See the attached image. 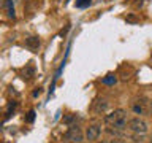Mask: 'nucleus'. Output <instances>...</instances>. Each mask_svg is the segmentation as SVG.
Masks as SVG:
<instances>
[{
    "instance_id": "nucleus-1",
    "label": "nucleus",
    "mask_w": 152,
    "mask_h": 143,
    "mask_svg": "<svg viewBox=\"0 0 152 143\" xmlns=\"http://www.w3.org/2000/svg\"><path fill=\"white\" fill-rule=\"evenodd\" d=\"M103 121L106 126L117 129V130H124V129L128 127V119H127V111L124 108H117L114 111L108 113L106 116L103 118Z\"/></svg>"
},
{
    "instance_id": "nucleus-2",
    "label": "nucleus",
    "mask_w": 152,
    "mask_h": 143,
    "mask_svg": "<svg viewBox=\"0 0 152 143\" xmlns=\"http://www.w3.org/2000/svg\"><path fill=\"white\" fill-rule=\"evenodd\" d=\"M84 133L83 130H81L79 126H76V124H73V126L68 127V130H66L64 133V140L68 142V143H81L84 140Z\"/></svg>"
},
{
    "instance_id": "nucleus-3",
    "label": "nucleus",
    "mask_w": 152,
    "mask_h": 143,
    "mask_svg": "<svg viewBox=\"0 0 152 143\" xmlns=\"http://www.w3.org/2000/svg\"><path fill=\"white\" fill-rule=\"evenodd\" d=\"M128 130L133 132V133H146L147 129H149V126H147V122L144 121V119L141 118H132L128 119Z\"/></svg>"
},
{
    "instance_id": "nucleus-4",
    "label": "nucleus",
    "mask_w": 152,
    "mask_h": 143,
    "mask_svg": "<svg viewBox=\"0 0 152 143\" xmlns=\"http://www.w3.org/2000/svg\"><path fill=\"white\" fill-rule=\"evenodd\" d=\"M84 135H86V140L97 142L100 138V135H102V127H100L98 124H92V126H89L87 129H86Z\"/></svg>"
},
{
    "instance_id": "nucleus-5",
    "label": "nucleus",
    "mask_w": 152,
    "mask_h": 143,
    "mask_svg": "<svg viewBox=\"0 0 152 143\" xmlns=\"http://www.w3.org/2000/svg\"><path fill=\"white\" fill-rule=\"evenodd\" d=\"M109 108V102L106 99H95L92 103V113L94 114H104Z\"/></svg>"
},
{
    "instance_id": "nucleus-6",
    "label": "nucleus",
    "mask_w": 152,
    "mask_h": 143,
    "mask_svg": "<svg viewBox=\"0 0 152 143\" xmlns=\"http://www.w3.org/2000/svg\"><path fill=\"white\" fill-rule=\"evenodd\" d=\"M147 100H144V99H141V100H138L136 103H133V107H132V110L135 111L136 114H146L147 113Z\"/></svg>"
},
{
    "instance_id": "nucleus-7",
    "label": "nucleus",
    "mask_w": 152,
    "mask_h": 143,
    "mask_svg": "<svg viewBox=\"0 0 152 143\" xmlns=\"http://www.w3.org/2000/svg\"><path fill=\"white\" fill-rule=\"evenodd\" d=\"M40 45H41V41H40V38H38V37H28V38H26V46L30 51H33V52L38 51Z\"/></svg>"
},
{
    "instance_id": "nucleus-8",
    "label": "nucleus",
    "mask_w": 152,
    "mask_h": 143,
    "mask_svg": "<svg viewBox=\"0 0 152 143\" xmlns=\"http://www.w3.org/2000/svg\"><path fill=\"white\" fill-rule=\"evenodd\" d=\"M3 8H5L7 16L10 19H16V10H14V2H13V0H5V2H3Z\"/></svg>"
},
{
    "instance_id": "nucleus-9",
    "label": "nucleus",
    "mask_w": 152,
    "mask_h": 143,
    "mask_svg": "<svg viewBox=\"0 0 152 143\" xmlns=\"http://www.w3.org/2000/svg\"><path fill=\"white\" fill-rule=\"evenodd\" d=\"M102 83H103L104 86H114V84L117 83V76L114 75V73H108V75L102 80Z\"/></svg>"
},
{
    "instance_id": "nucleus-10",
    "label": "nucleus",
    "mask_w": 152,
    "mask_h": 143,
    "mask_svg": "<svg viewBox=\"0 0 152 143\" xmlns=\"http://www.w3.org/2000/svg\"><path fill=\"white\" fill-rule=\"evenodd\" d=\"M16 100H10V102H8V107H7V113H5V121H8V119H10V116H11V114L14 113V110H16Z\"/></svg>"
},
{
    "instance_id": "nucleus-11",
    "label": "nucleus",
    "mask_w": 152,
    "mask_h": 143,
    "mask_svg": "<svg viewBox=\"0 0 152 143\" xmlns=\"http://www.w3.org/2000/svg\"><path fill=\"white\" fill-rule=\"evenodd\" d=\"M22 76H24V78H27V80L33 78V76H35V69H33L32 65H27L26 69L22 70Z\"/></svg>"
},
{
    "instance_id": "nucleus-12",
    "label": "nucleus",
    "mask_w": 152,
    "mask_h": 143,
    "mask_svg": "<svg viewBox=\"0 0 152 143\" xmlns=\"http://www.w3.org/2000/svg\"><path fill=\"white\" fill-rule=\"evenodd\" d=\"M92 0H76V8H87Z\"/></svg>"
},
{
    "instance_id": "nucleus-13",
    "label": "nucleus",
    "mask_w": 152,
    "mask_h": 143,
    "mask_svg": "<svg viewBox=\"0 0 152 143\" xmlns=\"http://www.w3.org/2000/svg\"><path fill=\"white\" fill-rule=\"evenodd\" d=\"M75 121H76V116H75V114H66V116L64 118V122L68 124V126H73Z\"/></svg>"
},
{
    "instance_id": "nucleus-14",
    "label": "nucleus",
    "mask_w": 152,
    "mask_h": 143,
    "mask_svg": "<svg viewBox=\"0 0 152 143\" xmlns=\"http://www.w3.org/2000/svg\"><path fill=\"white\" fill-rule=\"evenodd\" d=\"M33 119H35V111H33V110H30V111L27 113V116H26V121H27V122H33Z\"/></svg>"
},
{
    "instance_id": "nucleus-15",
    "label": "nucleus",
    "mask_w": 152,
    "mask_h": 143,
    "mask_svg": "<svg viewBox=\"0 0 152 143\" xmlns=\"http://www.w3.org/2000/svg\"><path fill=\"white\" fill-rule=\"evenodd\" d=\"M40 92H41L40 88H38V91H33V97H38V95H40Z\"/></svg>"
},
{
    "instance_id": "nucleus-16",
    "label": "nucleus",
    "mask_w": 152,
    "mask_h": 143,
    "mask_svg": "<svg viewBox=\"0 0 152 143\" xmlns=\"http://www.w3.org/2000/svg\"><path fill=\"white\" fill-rule=\"evenodd\" d=\"M100 143H121V142H117V140H113V142H100Z\"/></svg>"
},
{
    "instance_id": "nucleus-17",
    "label": "nucleus",
    "mask_w": 152,
    "mask_h": 143,
    "mask_svg": "<svg viewBox=\"0 0 152 143\" xmlns=\"http://www.w3.org/2000/svg\"><path fill=\"white\" fill-rule=\"evenodd\" d=\"M151 140H152V138H151Z\"/></svg>"
}]
</instances>
